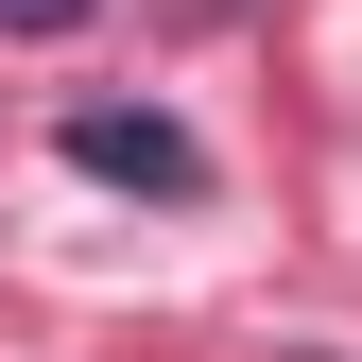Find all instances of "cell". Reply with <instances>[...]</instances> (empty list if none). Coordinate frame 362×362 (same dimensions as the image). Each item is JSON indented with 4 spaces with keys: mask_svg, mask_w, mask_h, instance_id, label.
<instances>
[{
    "mask_svg": "<svg viewBox=\"0 0 362 362\" xmlns=\"http://www.w3.org/2000/svg\"><path fill=\"white\" fill-rule=\"evenodd\" d=\"M69 173H104V190H207L190 121H156V104H69Z\"/></svg>",
    "mask_w": 362,
    "mask_h": 362,
    "instance_id": "1",
    "label": "cell"
},
{
    "mask_svg": "<svg viewBox=\"0 0 362 362\" xmlns=\"http://www.w3.org/2000/svg\"><path fill=\"white\" fill-rule=\"evenodd\" d=\"M0 18H18V35H69V18H86V0H0Z\"/></svg>",
    "mask_w": 362,
    "mask_h": 362,
    "instance_id": "2",
    "label": "cell"
}]
</instances>
